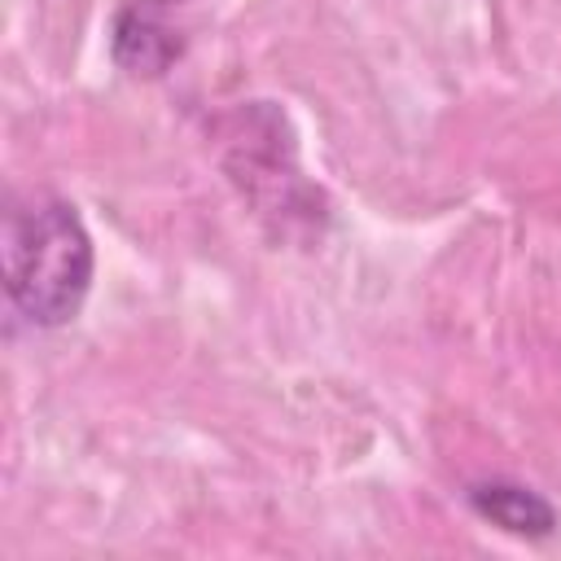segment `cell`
<instances>
[{
  "mask_svg": "<svg viewBox=\"0 0 561 561\" xmlns=\"http://www.w3.org/2000/svg\"><path fill=\"white\" fill-rule=\"evenodd\" d=\"M4 289L31 324L57 329L79 316L92 289V237L75 206L44 202L9 215Z\"/></svg>",
  "mask_w": 561,
  "mask_h": 561,
  "instance_id": "cell-1",
  "label": "cell"
},
{
  "mask_svg": "<svg viewBox=\"0 0 561 561\" xmlns=\"http://www.w3.org/2000/svg\"><path fill=\"white\" fill-rule=\"evenodd\" d=\"M469 508L478 517H486L491 526L517 535V539H543L557 530V508L517 482H478L469 486Z\"/></svg>",
  "mask_w": 561,
  "mask_h": 561,
  "instance_id": "cell-2",
  "label": "cell"
},
{
  "mask_svg": "<svg viewBox=\"0 0 561 561\" xmlns=\"http://www.w3.org/2000/svg\"><path fill=\"white\" fill-rule=\"evenodd\" d=\"M110 53L127 75H162L180 57V39L171 26L158 22L153 9H123L114 18Z\"/></svg>",
  "mask_w": 561,
  "mask_h": 561,
  "instance_id": "cell-3",
  "label": "cell"
}]
</instances>
